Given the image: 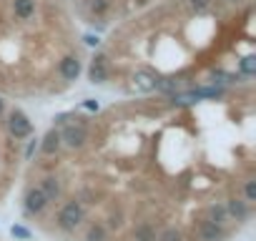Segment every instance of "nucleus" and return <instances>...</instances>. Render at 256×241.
Masks as SVG:
<instances>
[{
    "instance_id": "obj_1",
    "label": "nucleus",
    "mask_w": 256,
    "mask_h": 241,
    "mask_svg": "<svg viewBox=\"0 0 256 241\" xmlns=\"http://www.w3.org/2000/svg\"><path fill=\"white\" fill-rule=\"evenodd\" d=\"M86 218V211H83V206L78 204V201H68L60 211H58V228L60 231H66V234H70V231H76L78 226H80V221Z\"/></svg>"
},
{
    "instance_id": "obj_2",
    "label": "nucleus",
    "mask_w": 256,
    "mask_h": 241,
    "mask_svg": "<svg viewBox=\"0 0 256 241\" xmlns=\"http://www.w3.org/2000/svg\"><path fill=\"white\" fill-rule=\"evenodd\" d=\"M8 131H10V136L16 141H23V138L33 136V124H30V118L20 108H13L8 113Z\"/></svg>"
},
{
    "instance_id": "obj_3",
    "label": "nucleus",
    "mask_w": 256,
    "mask_h": 241,
    "mask_svg": "<svg viewBox=\"0 0 256 241\" xmlns=\"http://www.w3.org/2000/svg\"><path fill=\"white\" fill-rule=\"evenodd\" d=\"M110 76V66H108V56L106 53H96L90 66H88V80L93 86H103Z\"/></svg>"
},
{
    "instance_id": "obj_4",
    "label": "nucleus",
    "mask_w": 256,
    "mask_h": 241,
    "mask_svg": "<svg viewBox=\"0 0 256 241\" xmlns=\"http://www.w3.org/2000/svg\"><path fill=\"white\" fill-rule=\"evenodd\" d=\"M88 141V131L83 124H70L60 131V144H66L68 148H83Z\"/></svg>"
},
{
    "instance_id": "obj_5",
    "label": "nucleus",
    "mask_w": 256,
    "mask_h": 241,
    "mask_svg": "<svg viewBox=\"0 0 256 241\" xmlns=\"http://www.w3.org/2000/svg\"><path fill=\"white\" fill-rule=\"evenodd\" d=\"M48 204H50V201L46 198V194L40 191V186H33V188H28V194H26V214H30V216H36V214H43Z\"/></svg>"
},
{
    "instance_id": "obj_6",
    "label": "nucleus",
    "mask_w": 256,
    "mask_h": 241,
    "mask_svg": "<svg viewBox=\"0 0 256 241\" xmlns=\"http://www.w3.org/2000/svg\"><path fill=\"white\" fill-rule=\"evenodd\" d=\"M58 73H60V78L68 80V83L78 80V76H80V60H78V56H66V58L58 63Z\"/></svg>"
},
{
    "instance_id": "obj_7",
    "label": "nucleus",
    "mask_w": 256,
    "mask_h": 241,
    "mask_svg": "<svg viewBox=\"0 0 256 241\" xmlns=\"http://www.w3.org/2000/svg\"><path fill=\"white\" fill-rule=\"evenodd\" d=\"M224 236H226V231H224L221 224H214L208 218L198 224V238L201 241H224Z\"/></svg>"
},
{
    "instance_id": "obj_8",
    "label": "nucleus",
    "mask_w": 256,
    "mask_h": 241,
    "mask_svg": "<svg viewBox=\"0 0 256 241\" xmlns=\"http://www.w3.org/2000/svg\"><path fill=\"white\" fill-rule=\"evenodd\" d=\"M134 88L136 90H141V93H151V90H156V73H151V70H136L134 73Z\"/></svg>"
},
{
    "instance_id": "obj_9",
    "label": "nucleus",
    "mask_w": 256,
    "mask_h": 241,
    "mask_svg": "<svg viewBox=\"0 0 256 241\" xmlns=\"http://www.w3.org/2000/svg\"><path fill=\"white\" fill-rule=\"evenodd\" d=\"M63 144H60V131L58 128H50L46 136H43V144H40V151L46 154V156H53V154H58V148H60Z\"/></svg>"
},
{
    "instance_id": "obj_10",
    "label": "nucleus",
    "mask_w": 256,
    "mask_h": 241,
    "mask_svg": "<svg viewBox=\"0 0 256 241\" xmlns=\"http://www.w3.org/2000/svg\"><path fill=\"white\" fill-rule=\"evenodd\" d=\"M226 214L236 221H246L248 218V204L241 198H228L226 201Z\"/></svg>"
},
{
    "instance_id": "obj_11",
    "label": "nucleus",
    "mask_w": 256,
    "mask_h": 241,
    "mask_svg": "<svg viewBox=\"0 0 256 241\" xmlns=\"http://www.w3.org/2000/svg\"><path fill=\"white\" fill-rule=\"evenodd\" d=\"M40 191L46 194L48 201H58V196H60V181L56 176H46L40 181Z\"/></svg>"
},
{
    "instance_id": "obj_12",
    "label": "nucleus",
    "mask_w": 256,
    "mask_h": 241,
    "mask_svg": "<svg viewBox=\"0 0 256 241\" xmlns=\"http://www.w3.org/2000/svg\"><path fill=\"white\" fill-rule=\"evenodd\" d=\"M13 13H16L20 20L33 18V13H36V0H13Z\"/></svg>"
},
{
    "instance_id": "obj_13",
    "label": "nucleus",
    "mask_w": 256,
    "mask_h": 241,
    "mask_svg": "<svg viewBox=\"0 0 256 241\" xmlns=\"http://www.w3.org/2000/svg\"><path fill=\"white\" fill-rule=\"evenodd\" d=\"M134 241H156V228L151 224H138L134 228Z\"/></svg>"
},
{
    "instance_id": "obj_14",
    "label": "nucleus",
    "mask_w": 256,
    "mask_h": 241,
    "mask_svg": "<svg viewBox=\"0 0 256 241\" xmlns=\"http://www.w3.org/2000/svg\"><path fill=\"white\" fill-rule=\"evenodd\" d=\"M226 218H228V214H226V206H221V204H214V206H208V221H214V224H226Z\"/></svg>"
},
{
    "instance_id": "obj_15",
    "label": "nucleus",
    "mask_w": 256,
    "mask_h": 241,
    "mask_svg": "<svg viewBox=\"0 0 256 241\" xmlns=\"http://www.w3.org/2000/svg\"><path fill=\"white\" fill-rule=\"evenodd\" d=\"M176 88H178L176 78H158L156 76V90H161V93H176Z\"/></svg>"
},
{
    "instance_id": "obj_16",
    "label": "nucleus",
    "mask_w": 256,
    "mask_h": 241,
    "mask_svg": "<svg viewBox=\"0 0 256 241\" xmlns=\"http://www.w3.org/2000/svg\"><path fill=\"white\" fill-rule=\"evenodd\" d=\"M156 241H184V236H181V231H178V228L168 226V228H164V231L156 236Z\"/></svg>"
},
{
    "instance_id": "obj_17",
    "label": "nucleus",
    "mask_w": 256,
    "mask_h": 241,
    "mask_svg": "<svg viewBox=\"0 0 256 241\" xmlns=\"http://www.w3.org/2000/svg\"><path fill=\"white\" fill-rule=\"evenodd\" d=\"M238 68H241L244 76H254V73H256V58H254V56L241 58V60H238Z\"/></svg>"
},
{
    "instance_id": "obj_18",
    "label": "nucleus",
    "mask_w": 256,
    "mask_h": 241,
    "mask_svg": "<svg viewBox=\"0 0 256 241\" xmlns=\"http://www.w3.org/2000/svg\"><path fill=\"white\" fill-rule=\"evenodd\" d=\"M103 238H106V226L100 224H93L86 234V241H103Z\"/></svg>"
},
{
    "instance_id": "obj_19",
    "label": "nucleus",
    "mask_w": 256,
    "mask_h": 241,
    "mask_svg": "<svg viewBox=\"0 0 256 241\" xmlns=\"http://www.w3.org/2000/svg\"><path fill=\"white\" fill-rule=\"evenodd\" d=\"M244 201L246 204L256 201V181L254 178H246V184H244Z\"/></svg>"
},
{
    "instance_id": "obj_20",
    "label": "nucleus",
    "mask_w": 256,
    "mask_h": 241,
    "mask_svg": "<svg viewBox=\"0 0 256 241\" xmlns=\"http://www.w3.org/2000/svg\"><path fill=\"white\" fill-rule=\"evenodd\" d=\"M90 10H93L96 16H103V13L108 10V0H90Z\"/></svg>"
},
{
    "instance_id": "obj_21",
    "label": "nucleus",
    "mask_w": 256,
    "mask_h": 241,
    "mask_svg": "<svg viewBox=\"0 0 256 241\" xmlns=\"http://www.w3.org/2000/svg\"><path fill=\"white\" fill-rule=\"evenodd\" d=\"M10 231H13V236H16V238H23V241H28V238H30V231H28L26 226H20V224H13V228H10Z\"/></svg>"
},
{
    "instance_id": "obj_22",
    "label": "nucleus",
    "mask_w": 256,
    "mask_h": 241,
    "mask_svg": "<svg viewBox=\"0 0 256 241\" xmlns=\"http://www.w3.org/2000/svg\"><path fill=\"white\" fill-rule=\"evenodd\" d=\"M188 6H191V10H196V13H204V10L211 6V0H188Z\"/></svg>"
},
{
    "instance_id": "obj_23",
    "label": "nucleus",
    "mask_w": 256,
    "mask_h": 241,
    "mask_svg": "<svg viewBox=\"0 0 256 241\" xmlns=\"http://www.w3.org/2000/svg\"><path fill=\"white\" fill-rule=\"evenodd\" d=\"M76 113H58L56 116V126H63V124H68V118H73Z\"/></svg>"
},
{
    "instance_id": "obj_24",
    "label": "nucleus",
    "mask_w": 256,
    "mask_h": 241,
    "mask_svg": "<svg viewBox=\"0 0 256 241\" xmlns=\"http://www.w3.org/2000/svg\"><path fill=\"white\" fill-rule=\"evenodd\" d=\"M36 148H38V138H33V141L28 144V148H26V158H28V161L33 158V154H36Z\"/></svg>"
},
{
    "instance_id": "obj_25",
    "label": "nucleus",
    "mask_w": 256,
    "mask_h": 241,
    "mask_svg": "<svg viewBox=\"0 0 256 241\" xmlns=\"http://www.w3.org/2000/svg\"><path fill=\"white\" fill-rule=\"evenodd\" d=\"M83 108H88V110H98V103H96V100H86Z\"/></svg>"
},
{
    "instance_id": "obj_26",
    "label": "nucleus",
    "mask_w": 256,
    "mask_h": 241,
    "mask_svg": "<svg viewBox=\"0 0 256 241\" xmlns=\"http://www.w3.org/2000/svg\"><path fill=\"white\" fill-rule=\"evenodd\" d=\"M86 43H88V46H98V38H93V36H86Z\"/></svg>"
},
{
    "instance_id": "obj_27",
    "label": "nucleus",
    "mask_w": 256,
    "mask_h": 241,
    "mask_svg": "<svg viewBox=\"0 0 256 241\" xmlns=\"http://www.w3.org/2000/svg\"><path fill=\"white\" fill-rule=\"evenodd\" d=\"M3 113H6V100L0 98V116H3Z\"/></svg>"
},
{
    "instance_id": "obj_28",
    "label": "nucleus",
    "mask_w": 256,
    "mask_h": 241,
    "mask_svg": "<svg viewBox=\"0 0 256 241\" xmlns=\"http://www.w3.org/2000/svg\"><path fill=\"white\" fill-rule=\"evenodd\" d=\"M228 3H234V0H228Z\"/></svg>"
}]
</instances>
